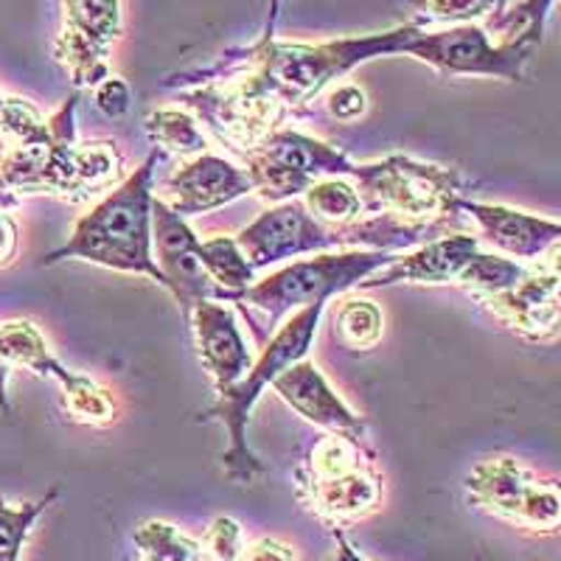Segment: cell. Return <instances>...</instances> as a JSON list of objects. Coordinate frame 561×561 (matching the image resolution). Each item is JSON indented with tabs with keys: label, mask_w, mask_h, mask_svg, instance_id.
<instances>
[{
	"label": "cell",
	"mask_w": 561,
	"mask_h": 561,
	"mask_svg": "<svg viewBox=\"0 0 561 561\" xmlns=\"http://www.w3.org/2000/svg\"><path fill=\"white\" fill-rule=\"evenodd\" d=\"M12 561H20V559H12Z\"/></svg>",
	"instance_id": "34"
},
{
	"label": "cell",
	"mask_w": 561,
	"mask_h": 561,
	"mask_svg": "<svg viewBox=\"0 0 561 561\" xmlns=\"http://www.w3.org/2000/svg\"><path fill=\"white\" fill-rule=\"evenodd\" d=\"M158 158L160 154L152 152L135 172L110 188L107 197L73 225L68 242L45 255V264L79 259L118 273L147 275L149 280L167 289L152 253V197Z\"/></svg>",
	"instance_id": "3"
},
{
	"label": "cell",
	"mask_w": 561,
	"mask_h": 561,
	"mask_svg": "<svg viewBox=\"0 0 561 561\" xmlns=\"http://www.w3.org/2000/svg\"><path fill=\"white\" fill-rule=\"evenodd\" d=\"M203 548L217 561H237L242 553V525L230 517H217L205 530Z\"/></svg>",
	"instance_id": "28"
},
{
	"label": "cell",
	"mask_w": 561,
	"mask_h": 561,
	"mask_svg": "<svg viewBox=\"0 0 561 561\" xmlns=\"http://www.w3.org/2000/svg\"><path fill=\"white\" fill-rule=\"evenodd\" d=\"M93 99H96V107L102 110L107 118H122L133 107V93H129V84L118 77H104L102 82L93 88Z\"/></svg>",
	"instance_id": "29"
},
{
	"label": "cell",
	"mask_w": 561,
	"mask_h": 561,
	"mask_svg": "<svg viewBox=\"0 0 561 561\" xmlns=\"http://www.w3.org/2000/svg\"><path fill=\"white\" fill-rule=\"evenodd\" d=\"M396 253L385 250H332V253H314L309 259H298L267 278L250 284L230 304L239 309H255L267 320V332L278 329V323L298 309L314 304H332L334 298L348 289L359 287L368 275L382 270Z\"/></svg>",
	"instance_id": "7"
},
{
	"label": "cell",
	"mask_w": 561,
	"mask_h": 561,
	"mask_svg": "<svg viewBox=\"0 0 561 561\" xmlns=\"http://www.w3.org/2000/svg\"><path fill=\"white\" fill-rule=\"evenodd\" d=\"M525 270H528V264L505 259V255L500 253H485V250H478V253L469 259V264L460 270L455 284L463 287L469 295H474L478 300H485L514 287V284L525 275Z\"/></svg>",
	"instance_id": "22"
},
{
	"label": "cell",
	"mask_w": 561,
	"mask_h": 561,
	"mask_svg": "<svg viewBox=\"0 0 561 561\" xmlns=\"http://www.w3.org/2000/svg\"><path fill=\"white\" fill-rule=\"evenodd\" d=\"M469 503L519 528L556 534L561 523V500L556 478L534 472L517 458L494 455L466 478Z\"/></svg>",
	"instance_id": "9"
},
{
	"label": "cell",
	"mask_w": 561,
	"mask_h": 561,
	"mask_svg": "<svg viewBox=\"0 0 561 561\" xmlns=\"http://www.w3.org/2000/svg\"><path fill=\"white\" fill-rule=\"evenodd\" d=\"M57 494L59 491L54 489L43 500H37V503L23 505H9L7 500H0V561L20 559L34 523L48 511V505L57 500Z\"/></svg>",
	"instance_id": "26"
},
{
	"label": "cell",
	"mask_w": 561,
	"mask_h": 561,
	"mask_svg": "<svg viewBox=\"0 0 561 561\" xmlns=\"http://www.w3.org/2000/svg\"><path fill=\"white\" fill-rule=\"evenodd\" d=\"M237 561H295V553L289 545L278 539H259V542L242 548Z\"/></svg>",
	"instance_id": "31"
},
{
	"label": "cell",
	"mask_w": 561,
	"mask_h": 561,
	"mask_svg": "<svg viewBox=\"0 0 561 561\" xmlns=\"http://www.w3.org/2000/svg\"><path fill=\"white\" fill-rule=\"evenodd\" d=\"M144 127H147L152 144L163 147L167 152L180 154V158H192V154L197 158V154L208 152V138H205L203 127L188 110H154V113L147 115Z\"/></svg>",
	"instance_id": "21"
},
{
	"label": "cell",
	"mask_w": 561,
	"mask_h": 561,
	"mask_svg": "<svg viewBox=\"0 0 561 561\" xmlns=\"http://www.w3.org/2000/svg\"><path fill=\"white\" fill-rule=\"evenodd\" d=\"M334 312V337L354 351H370L377 348V343L385 334V318L382 309L374 300L365 298H343Z\"/></svg>",
	"instance_id": "23"
},
{
	"label": "cell",
	"mask_w": 561,
	"mask_h": 561,
	"mask_svg": "<svg viewBox=\"0 0 561 561\" xmlns=\"http://www.w3.org/2000/svg\"><path fill=\"white\" fill-rule=\"evenodd\" d=\"M244 194H253L248 172L222 154L203 152L178 169L163 183V194H154L183 219L210 214L225 205L237 203Z\"/></svg>",
	"instance_id": "15"
},
{
	"label": "cell",
	"mask_w": 561,
	"mask_h": 561,
	"mask_svg": "<svg viewBox=\"0 0 561 561\" xmlns=\"http://www.w3.org/2000/svg\"><path fill=\"white\" fill-rule=\"evenodd\" d=\"M0 359L7 365H23L37 377H48L59 385L65 410L79 424L90 427H110L118 419V404L113 393L96 379L65 368L51 354L45 337L32 320H9L0 325Z\"/></svg>",
	"instance_id": "11"
},
{
	"label": "cell",
	"mask_w": 561,
	"mask_h": 561,
	"mask_svg": "<svg viewBox=\"0 0 561 561\" xmlns=\"http://www.w3.org/2000/svg\"><path fill=\"white\" fill-rule=\"evenodd\" d=\"M542 37H514L491 43L489 32L474 23H458L444 32L415 28L404 54L433 65L449 77H500L508 82L523 79L528 59Z\"/></svg>",
	"instance_id": "10"
},
{
	"label": "cell",
	"mask_w": 561,
	"mask_h": 561,
	"mask_svg": "<svg viewBox=\"0 0 561 561\" xmlns=\"http://www.w3.org/2000/svg\"><path fill=\"white\" fill-rule=\"evenodd\" d=\"M295 478L300 503L332 528L368 519L382 508V472L365 438L325 433Z\"/></svg>",
	"instance_id": "6"
},
{
	"label": "cell",
	"mask_w": 561,
	"mask_h": 561,
	"mask_svg": "<svg viewBox=\"0 0 561 561\" xmlns=\"http://www.w3.org/2000/svg\"><path fill=\"white\" fill-rule=\"evenodd\" d=\"M438 230L408 225L393 217H363L348 225H332L312 217L300 199H287L267 208L248 228L237 233V244L253 270L300 259V255L332 253V250H410L435 239Z\"/></svg>",
	"instance_id": "2"
},
{
	"label": "cell",
	"mask_w": 561,
	"mask_h": 561,
	"mask_svg": "<svg viewBox=\"0 0 561 561\" xmlns=\"http://www.w3.org/2000/svg\"><path fill=\"white\" fill-rule=\"evenodd\" d=\"M18 244V225H14V219L9 217L7 210H0V267H7V264L14 262Z\"/></svg>",
	"instance_id": "32"
},
{
	"label": "cell",
	"mask_w": 561,
	"mask_h": 561,
	"mask_svg": "<svg viewBox=\"0 0 561 561\" xmlns=\"http://www.w3.org/2000/svg\"><path fill=\"white\" fill-rule=\"evenodd\" d=\"M199 255H203V267L208 273V278L222 293V304H230L250 284H255V270L250 267V262L244 259V253L239 250L233 237L205 239L199 244Z\"/></svg>",
	"instance_id": "20"
},
{
	"label": "cell",
	"mask_w": 561,
	"mask_h": 561,
	"mask_svg": "<svg viewBox=\"0 0 561 561\" xmlns=\"http://www.w3.org/2000/svg\"><path fill=\"white\" fill-rule=\"evenodd\" d=\"M122 37V0H62V32L54 57L77 88L110 77L107 57Z\"/></svg>",
	"instance_id": "12"
},
{
	"label": "cell",
	"mask_w": 561,
	"mask_h": 561,
	"mask_svg": "<svg viewBox=\"0 0 561 561\" xmlns=\"http://www.w3.org/2000/svg\"><path fill=\"white\" fill-rule=\"evenodd\" d=\"M325 110L337 122H357L368 110V99H365V90L357 88V84H340L325 99Z\"/></svg>",
	"instance_id": "30"
},
{
	"label": "cell",
	"mask_w": 561,
	"mask_h": 561,
	"mask_svg": "<svg viewBox=\"0 0 561 561\" xmlns=\"http://www.w3.org/2000/svg\"><path fill=\"white\" fill-rule=\"evenodd\" d=\"M334 539H337V553H334L332 559H325V561H365L363 556L354 550V545L348 542V536H345L343 530H334Z\"/></svg>",
	"instance_id": "33"
},
{
	"label": "cell",
	"mask_w": 561,
	"mask_h": 561,
	"mask_svg": "<svg viewBox=\"0 0 561 561\" xmlns=\"http://www.w3.org/2000/svg\"><path fill=\"white\" fill-rule=\"evenodd\" d=\"M365 217H393L408 225L440 230L460 214L463 178L455 169L390 154L374 163H354L348 172Z\"/></svg>",
	"instance_id": "5"
},
{
	"label": "cell",
	"mask_w": 561,
	"mask_h": 561,
	"mask_svg": "<svg viewBox=\"0 0 561 561\" xmlns=\"http://www.w3.org/2000/svg\"><path fill=\"white\" fill-rule=\"evenodd\" d=\"M415 28L419 26H399L385 34L320 45L275 43L267 34L253 48L239 51V57L228 62L222 59L214 73L225 70V77L205 79L203 88L180 93V102L219 144L244 154L273 129L284 127L289 115L314 102L332 79L368 59L404 54Z\"/></svg>",
	"instance_id": "1"
},
{
	"label": "cell",
	"mask_w": 561,
	"mask_h": 561,
	"mask_svg": "<svg viewBox=\"0 0 561 561\" xmlns=\"http://www.w3.org/2000/svg\"><path fill=\"white\" fill-rule=\"evenodd\" d=\"M133 542L138 548L140 561H203L205 556L203 542L188 539L174 525L158 523V519L140 525Z\"/></svg>",
	"instance_id": "25"
},
{
	"label": "cell",
	"mask_w": 561,
	"mask_h": 561,
	"mask_svg": "<svg viewBox=\"0 0 561 561\" xmlns=\"http://www.w3.org/2000/svg\"><path fill=\"white\" fill-rule=\"evenodd\" d=\"M300 203L307 205L312 217L332 225H348L365 217L357 188H354V183L348 178L314 180L307 192H304Z\"/></svg>",
	"instance_id": "24"
},
{
	"label": "cell",
	"mask_w": 561,
	"mask_h": 561,
	"mask_svg": "<svg viewBox=\"0 0 561 561\" xmlns=\"http://www.w3.org/2000/svg\"><path fill=\"white\" fill-rule=\"evenodd\" d=\"M203 239L167 203L152 197V253L163 284L178 298L185 320L203 300H222L217 284L208 278L199 255Z\"/></svg>",
	"instance_id": "13"
},
{
	"label": "cell",
	"mask_w": 561,
	"mask_h": 561,
	"mask_svg": "<svg viewBox=\"0 0 561 561\" xmlns=\"http://www.w3.org/2000/svg\"><path fill=\"white\" fill-rule=\"evenodd\" d=\"M270 388L300 419L325 430L329 435H343V438L357 440L368 438V421L343 402V396L329 385L323 370L312 359L304 357L289 365L287 370H280L278 377L270 382Z\"/></svg>",
	"instance_id": "16"
},
{
	"label": "cell",
	"mask_w": 561,
	"mask_h": 561,
	"mask_svg": "<svg viewBox=\"0 0 561 561\" xmlns=\"http://www.w3.org/2000/svg\"><path fill=\"white\" fill-rule=\"evenodd\" d=\"M500 7V0H415L413 9L427 23H469L483 18L491 9Z\"/></svg>",
	"instance_id": "27"
},
{
	"label": "cell",
	"mask_w": 561,
	"mask_h": 561,
	"mask_svg": "<svg viewBox=\"0 0 561 561\" xmlns=\"http://www.w3.org/2000/svg\"><path fill=\"white\" fill-rule=\"evenodd\" d=\"M197 354L217 393L237 385L253 365V351L239 329L237 312L222 300H203L188 314Z\"/></svg>",
	"instance_id": "18"
},
{
	"label": "cell",
	"mask_w": 561,
	"mask_h": 561,
	"mask_svg": "<svg viewBox=\"0 0 561 561\" xmlns=\"http://www.w3.org/2000/svg\"><path fill=\"white\" fill-rule=\"evenodd\" d=\"M559 250L539 262H530L523 278L505 293L480 300L497 320L525 337L528 343H553L559 337L561 298H559Z\"/></svg>",
	"instance_id": "14"
},
{
	"label": "cell",
	"mask_w": 561,
	"mask_h": 561,
	"mask_svg": "<svg viewBox=\"0 0 561 561\" xmlns=\"http://www.w3.org/2000/svg\"><path fill=\"white\" fill-rule=\"evenodd\" d=\"M480 250V239L469 233H453V237H435L430 242H421L415 248L396 253L382 270L359 284L357 289H379L393 287V284H455L460 270L469 264Z\"/></svg>",
	"instance_id": "19"
},
{
	"label": "cell",
	"mask_w": 561,
	"mask_h": 561,
	"mask_svg": "<svg viewBox=\"0 0 561 561\" xmlns=\"http://www.w3.org/2000/svg\"><path fill=\"white\" fill-rule=\"evenodd\" d=\"M458 208L466 210L469 219L478 225L483 242L491 244L494 253L505 255V259L530 264L559 250L561 225L556 219L466 197H460Z\"/></svg>",
	"instance_id": "17"
},
{
	"label": "cell",
	"mask_w": 561,
	"mask_h": 561,
	"mask_svg": "<svg viewBox=\"0 0 561 561\" xmlns=\"http://www.w3.org/2000/svg\"><path fill=\"white\" fill-rule=\"evenodd\" d=\"M325 312V304L298 309L278 325V332L262 345V354L253 359L250 370L237 385L217 393L219 399L205 410L203 421H219L230 435V447L222 455V469L233 483H255L264 478V463L250 453L248 447V421L253 404L262 399L264 388H270L280 370H287L298 359H304L318 337L320 318Z\"/></svg>",
	"instance_id": "4"
},
{
	"label": "cell",
	"mask_w": 561,
	"mask_h": 561,
	"mask_svg": "<svg viewBox=\"0 0 561 561\" xmlns=\"http://www.w3.org/2000/svg\"><path fill=\"white\" fill-rule=\"evenodd\" d=\"M253 194L270 205L304 197L314 180L348 178V154L298 129L278 127L242 154Z\"/></svg>",
	"instance_id": "8"
}]
</instances>
